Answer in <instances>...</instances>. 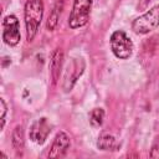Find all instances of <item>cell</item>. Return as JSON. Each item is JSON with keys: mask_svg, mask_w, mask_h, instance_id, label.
Here are the masks:
<instances>
[{"mask_svg": "<svg viewBox=\"0 0 159 159\" xmlns=\"http://www.w3.org/2000/svg\"><path fill=\"white\" fill-rule=\"evenodd\" d=\"M43 16V1L42 0H27L24 6V19L26 26V40L31 42L41 25Z\"/></svg>", "mask_w": 159, "mask_h": 159, "instance_id": "cell-1", "label": "cell"}, {"mask_svg": "<svg viewBox=\"0 0 159 159\" xmlns=\"http://www.w3.org/2000/svg\"><path fill=\"white\" fill-rule=\"evenodd\" d=\"M159 27V4L135 17L132 21V30L137 35H147Z\"/></svg>", "mask_w": 159, "mask_h": 159, "instance_id": "cell-2", "label": "cell"}, {"mask_svg": "<svg viewBox=\"0 0 159 159\" xmlns=\"http://www.w3.org/2000/svg\"><path fill=\"white\" fill-rule=\"evenodd\" d=\"M109 43L113 55L119 60H127L133 53L134 50L133 41L123 30H116L111 35Z\"/></svg>", "mask_w": 159, "mask_h": 159, "instance_id": "cell-3", "label": "cell"}, {"mask_svg": "<svg viewBox=\"0 0 159 159\" xmlns=\"http://www.w3.org/2000/svg\"><path fill=\"white\" fill-rule=\"evenodd\" d=\"M86 70V61L83 57H72L66 67H65V72H63V77H62V89L65 92H70L73 86L76 84L77 80L83 75Z\"/></svg>", "mask_w": 159, "mask_h": 159, "instance_id": "cell-4", "label": "cell"}, {"mask_svg": "<svg viewBox=\"0 0 159 159\" xmlns=\"http://www.w3.org/2000/svg\"><path fill=\"white\" fill-rule=\"evenodd\" d=\"M93 0H73V5L68 16V26L75 30L87 25L89 20L91 7Z\"/></svg>", "mask_w": 159, "mask_h": 159, "instance_id": "cell-5", "label": "cell"}, {"mask_svg": "<svg viewBox=\"0 0 159 159\" xmlns=\"http://www.w3.org/2000/svg\"><path fill=\"white\" fill-rule=\"evenodd\" d=\"M2 40L6 45L14 47L21 40L20 22L15 15H6L2 20Z\"/></svg>", "mask_w": 159, "mask_h": 159, "instance_id": "cell-6", "label": "cell"}, {"mask_svg": "<svg viewBox=\"0 0 159 159\" xmlns=\"http://www.w3.org/2000/svg\"><path fill=\"white\" fill-rule=\"evenodd\" d=\"M51 133V124L48 122V119L46 117H41L39 119H36L31 125H30V129H29V138L39 144V145H42L46 139L48 138Z\"/></svg>", "mask_w": 159, "mask_h": 159, "instance_id": "cell-7", "label": "cell"}, {"mask_svg": "<svg viewBox=\"0 0 159 159\" xmlns=\"http://www.w3.org/2000/svg\"><path fill=\"white\" fill-rule=\"evenodd\" d=\"M71 147V139L68 137L67 133L65 132H58L50 147V150H48V154L47 157L48 158H62L66 155V153L68 152Z\"/></svg>", "mask_w": 159, "mask_h": 159, "instance_id": "cell-8", "label": "cell"}, {"mask_svg": "<svg viewBox=\"0 0 159 159\" xmlns=\"http://www.w3.org/2000/svg\"><path fill=\"white\" fill-rule=\"evenodd\" d=\"M62 65H63V52L61 48H55L51 53L50 57V76L52 80V84H56L58 78H60V73L62 71Z\"/></svg>", "mask_w": 159, "mask_h": 159, "instance_id": "cell-9", "label": "cell"}, {"mask_svg": "<svg viewBox=\"0 0 159 159\" xmlns=\"http://www.w3.org/2000/svg\"><path fill=\"white\" fill-rule=\"evenodd\" d=\"M62 10H63V0H57L48 15V19H47V22H46V29L48 31H53L56 29V26L58 25V21H60V17H61V14H62Z\"/></svg>", "mask_w": 159, "mask_h": 159, "instance_id": "cell-10", "label": "cell"}, {"mask_svg": "<svg viewBox=\"0 0 159 159\" xmlns=\"http://www.w3.org/2000/svg\"><path fill=\"white\" fill-rule=\"evenodd\" d=\"M97 148L99 150H114L118 148V144L112 133L102 132L97 139Z\"/></svg>", "mask_w": 159, "mask_h": 159, "instance_id": "cell-11", "label": "cell"}, {"mask_svg": "<svg viewBox=\"0 0 159 159\" xmlns=\"http://www.w3.org/2000/svg\"><path fill=\"white\" fill-rule=\"evenodd\" d=\"M11 143L16 152H21L25 147V134L22 125H16L11 133Z\"/></svg>", "mask_w": 159, "mask_h": 159, "instance_id": "cell-12", "label": "cell"}, {"mask_svg": "<svg viewBox=\"0 0 159 159\" xmlns=\"http://www.w3.org/2000/svg\"><path fill=\"white\" fill-rule=\"evenodd\" d=\"M104 120V109L103 108H93L89 112V124L93 128H99Z\"/></svg>", "mask_w": 159, "mask_h": 159, "instance_id": "cell-13", "label": "cell"}, {"mask_svg": "<svg viewBox=\"0 0 159 159\" xmlns=\"http://www.w3.org/2000/svg\"><path fill=\"white\" fill-rule=\"evenodd\" d=\"M150 158H159V135H157L152 143L150 152H149Z\"/></svg>", "mask_w": 159, "mask_h": 159, "instance_id": "cell-14", "label": "cell"}, {"mask_svg": "<svg viewBox=\"0 0 159 159\" xmlns=\"http://www.w3.org/2000/svg\"><path fill=\"white\" fill-rule=\"evenodd\" d=\"M0 109H1V116H0V129H4L5 125V117H6V112H7V106L5 103V99L1 98L0 99Z\"/></svg>", "mask_w": 159, "mask_h": 159, "instance_id": "cell-15", "label": "cell"}, {"mask_svg": "<svg viewBox=\"0 0 159 159\" xmlns=\"http://www.w3.org/2000/svg\"><path fill=\"white\" fill-rule=\"evenodd\" d=\"M144 1H145V2H149V1H152V0H144Z\"/></svg>", "mask_w": 159, "mask_h": 159, "instance_id": "cell-16", "label": "cell"}]
</instances>
